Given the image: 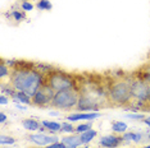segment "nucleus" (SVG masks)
<instances>
[{"instance_id": "nucleus-1", "label": "nucleus", "mask_w": 150, "mask_h": 148, "mask_svg": "<svg viewBox=\"0 0 150 148\" xmlns=\"http://www.w3.org/2000/svg\"><path fill=\"white\" fill-rule=\"evenodd\" d=\"M11 84L16 91L23 92L32 98L37 89L42 86V77L35 69H17L13 72L11 78Z\"/></svg>"}, {"instance_id": "nucleus-2", "label": "nucleus", "mask_w": 150, "mask_h": 148, "mask_svg": "<svg viewBox=\"0 0 150 148\" xmlns=\"http://www.w3.org/2000/svg\"><path fill=\"white\" fill-rule=\"evenodd\" d=\"M110 103L108 93L95 84H87L80 93V101L77 107L80 110H98L107 107Z\"/></svg>"}, {"instance_id": "nucleus-3", "label": "nucleus", "mask_w": 150, "mask_h": 148, "mask_svg": "<svg viewBox=\"0 0 150 148\" xmlns=\"http://www.w3.org/2000/svg\"><path fill=\"white\" fill-rule=\"evenodd\" d=\"M108 97L112 103L126 105L132 100V84L131 80L119 79L112 83L108 91Z\"/></svg>"}, {"instance_id": "nucleus-4", "label": "nucleus", "mask_w": 150, "mask_h": 148, "mask_svg": "<svg viewBox=\"0 0 150 148\" xmlns=\"http://www.w3.org/2000/svg\"><path fill=\"white\" fill-rule=\"evenodd\" d=\"M78 101H80V93L73 88H67L55 92V96L53 98L52 105L57 109H62L67 110L71 107H74L78 105Z\"/></svg>"}, {"instance_id": "nucleus-5", "label": "nucleus", "mask_w": 150, "mask_h": 148, "mask_svg": "<svg viewBox=\"0 0 150 148\" xmlns=\"http://www.w3.org/2000/svg\"><path fill=\"white\" fill-rule=\"evenodd\" d=\"M132 84V98H136L140 102L149 101L150 97V83L139 78L131 82Z\"/></svg>"}, {"instance_id": "nucleus-6", "label": "nucleus", "mask_w": 150, "mask_h": 148, "mask_svg": "<svg viewBox=\"0 0 150 148\" xmlns=\"http://www.w3.org/2000/svg\"><path fill=\"white\" fill-rule=\"evenodd\" d=\"M54 96H55V91L49 84H42L32 97V103L36 106H46L49 103L52 105Z\"/></svg>"}, {"instance_id": "nucleus-7", "label": "nucleus", "mask_w": 150, "mask_h": 148, "mask_svg": "<svg viewBox=\"0 0 150 148\" xmlns=\"http://www.w3.org/2000/svg\"><path fill=\"white\" fill-rule=\"evenodd\" d=\"M52 88L58 92V91L62 89H67V88H72L73 87V82L72 79L68 75H66L64 73H53L49 75V82H47Z\"/></svg>"}, {"instance_id": "nucleus-8", "label": "nucleus", "mask_w": 150, "mask_h": 148, "mask_svg": "<svg viewBox=\"0 0 150 148\" xmlns=\"http://www.w3.org/2000/svg\"><path fill=\"white\" fill-rule=\"evenodd\" d=\"M30 140L37 146H46V144L55 143L58 138L54 135H46V134H32V135H30Z\"/></svg>"}, {"instance_id": "nucleus-9", "label": "nucleus", "mask_w": 150, "mask_h": 148, "mask_svg": "<svg viewBox=\"0 0 150 148\" xmlns=\"http://www.w3.org/2000/svg\"><path fill=\"white\" fill-rule=\"evenodd\" d=\"M123 138L122 137H115V135H104L100 139V144L105 148H115L122 143Z\"/></svg>"}, {"instance_id": "nucleus-10", "label": "nucleus", "mask_w": 150, "mask_h": 148, "mask_svg": "<svg viewBox=\"0 0 150 148\" xmlns=\"http://www.w3.org/2000/svg\"><path fill=\"white\" fill-rule=\"evenodd\" d=\"M98 112H86V114H73V115H69L67 117V120L69 121H78V120H93L99 117Z\"/></svg>"}, {"instance_id": "nucleus-11", "label": "nucleus", "mask_w": 150, "mask_h": 148, "mask_svg": "<svg viewBox=\"0 0 150 148\" xmlns=\"http://www.w3.org/2000/svg\"><path fill=\"white\" fill-rule=\"evenodd\" d=\"M62 142L66 144L67 148H77L78 146H81L82 143V139H81V135H69L63 138Z\"/></svg>"}, {"instance_id": "nucleus-12", "label": "nucleus", "mask_w": 150, "mask_h": 148, "mask_svg": "<svg viewBox=\"0 0 150 148\" xmlns=\"http://www.w3.org/2000/svg\"><path fill=\"white\" fill-rule=\"evenodd\" d=\"M22 125L27 130H37L40 128V123L33 119H26L22 121Z\"/></svg>"}, {"instance_id": "nucleus-13", "label": "nucleus", "mask_w": 150, "mask_h": 148, "mask_svg": "<svg viewBox=\"0 0 150 148\" xmlns=\"http://www.w3.org/2000/svg\"><path fill=\"white\" fill-rule=\"evenodd\" d=\"M42 125L45 126L46 129L52 130V132H59V130H62V124L55 123V121H47V120H44Z\"/></svg>"}, {"instance_id": "nucleus-14", "label": "nucleus", "mask_w": 150, "mask_h": 148, "mask_svg": "<svg viewBox=\"0 0 150 148\" xmlns=\"http://www.w3.org/2000/svg\"><path fill=\"white\" fill-rule=\"evenodd\" d=\"M95 135H96V132L93 129H88L86 132L81 133V139H82V143H88L91 139H94Z\"/></svg>"}, {"instance_id": "nucleus-15", "label": "nucleus", "mask_w": 150, "mask_h": 148, "mask_svg": "<svg viewBox=\"0 0 150 148\" xmlns=\"http://www.w3.org/2000/svg\"><path fill=\"white\" fill-rule=\"evenodd\" d=\"M14 98L17 101H19V102H23V103H30V102H32V98L30 96H27L26 93H23V92H17L14 93Z\"/></svg>"}, {"instance_id": "nucleus-16", "label": "nucleus", "mask_w": 150, "mask_h": 148, "mask_svg": "<svg viewBox=\"0 0 150 148\" xmlns=\"http://www.w3.org/2000/svg\"><path fill=\"white\" fill-rule=\"evenodd\" d=\"M112 129H113V132H115V133L126 132V129H127V124L123 123V121H114L113 125H112Z\"/></svg>"}, {"instance_id": "nucleus-17", "label": "nucleus", "mask_w": 150, "mask_h": 148, "mask_svg": "<svg viewBox=\"0 0 150 148\" xmlns=\"http://www.w3.org/2000/svg\"><path fill=\"white\" fill-rule=\"evenodd\" d=\"M123 139L125 140H135V142H139L141 139V134L139 133H127L123 135Z\"/></svg>"}, {"instance_id": "nucleus-18", "label": "nucleus", "mask_w": 150, "mask_h": 148, "mask_svg": "<svg viewBox=\"0 0 150 148\" xmlns=\"http://www.w3.org/2000/svg\"><path fill=\"white\" fill-rule=\"evenodd\" d=\"M141 79H144V80H146V82L150 83V63L145 66L144 69H142V77H141Z\"/></svg>"}, {"instance_id": "nucleus-19", "label": "nucleus", "mask_w": 150, "mask_h": 148, "mask_svg": "<svg viewBox=\"0 0 150 148\" xmlns=\"http://www.w3.org/2000/svg\"><path fill=\"white\" fill-rule=\"evenodd\" d=\"M37 8H39V9H46V10H49V9H52V4H50L49 0H40L39 4H37Z\"/></svg>"}, {"instance_id": "nucleus-20", "label": "nucleus", "mask_w": 150, "mask_h": 148, "mask_svg": "<svg viewBox=\"0 0 150 148\" xmlns=\"http://www.w3.org/2000/svg\"><path fill=\"white\" fill-rule=\"evenodd\" d=\"M88 129H91V124H81V125H78L76 128V130L77 132H80V133H83V132H86V130Z\"/></svg>"}, {"instance_id": "nucleus-21", "label": "nucleus", "mask_w": 150, "mask_h": 148, "mask_svg": "<svg viewBox=\"0 0 150 148\" xmlns=\"http://www.w3.org/2000/svg\"><path fill=\"white\" fill-rule=\"evenodd\" d=\"M8 74H9V69L5 66V64H1V65H0V77L4 78V77L8 75Z\"/></svg>"}, {"instance_id": "nucleus-22", "label": "nucleus", "mask_w": 150, "mask_h": 148, "mask_svg": "<svg viewBox=\"0 0 150 148\" xmlns=\"http://www.w3.org/2000/svg\"><path fill=\"white\" fill-rule=\"evenodd\" d=\"M62 130H63V132H68V133H72L74 129H73V126L71 125V124L63 123V124H62Z\"/></svg>"}, {"instance_id": "nucleus-23", "label": "nucleus", "mask_w": 150, "mask_h": 148, "mask_svg": "<svg viewBox=\"0 0 150 148\" xmlns=\"http://www.w3.org/2000/svg\"><path fill=\"white\" fill-rule=\"evenodd\" d=\"M46 148H67V146H66V144H64L63 142H62V143H59V142H55V143L50 144V146H47Z\"/></svg>"}, {"instance_id": "nucleus-24", "label": "nucleus", "mask_w": 150, "mask_h": 148, "mask_svg": "<svg viewBox=\"0 0 150 148\" xmlns=\"http://www.w3.org/2000/svg\"><path fill=\"white\" fill-rule=\"evenodd\" d=\"M0 143L1 144H6V143H14V139H12V138H5V137H1V139H0Z\"/></svg>"}, {"instance_id": "nucleus-25", "label": "nucleus", "mask_w": 150, "mask_h": 148, "mask_svg": "<svg viewBox=\"0 0 150 148\" xmlns=\"http://www.w3.org/2000/svg\"><path fill=\"white\" fill-rule=\"evenodd\" d=\"M22 8L25 9V10H31L33 6H32V4H30V3H23V4H22Z\"/></svg>"}, {"instance_id": "nucleus-26", "label": "nucleus", "mask_w": 150, "mask_h": 148, "mask_svg": "<svg viewBox=\"0 0 150 148\" xmlns=\"http://www.w3.org/2000/svg\"><path fill=\"white\" fill-rule=\"evenodd\" d=\"M13 15L16 17V21H21V19H23V14H19V12H14Z\"/></svg>"}, {"instance_id": "nucleus-27", "label": "nucleus", "mask_w": 150, "mask_h": 148, "mask_svg": "<svg viewBox=\"0 0 150 148\" xmlns=\"http://www.w3.org/2000/svg\"><path fill=\"white\" fill-rule=\"evenodd\" d=\"M126 117H128V119H142V115H132V114H128V115H126Z\"/></svg>"}, {"instance_id": "nucleus-28", "label": "nucleus", "mask_w": 150, "mask_h": 148, "mask_svg": "<svg viewBox=\"0 0 150 148\" xmlns=\"http://www.w3.org/2000/svg\"><path fill=\"white\" fill-rule=\"evenodd\" d=\"M8 98H6V97L4 96V95H1L0 96V103H1V105H5V103H8Z\"/></svg>"}, {"instance_id": "nucleus-29", "label": "nucleus", "mask_w": 150, "mask_h": 148, "mask_svg": "<svg viewBox=\"0 0 150 148\" xmlns=\"http://www.w3.org/2000/svg\"><path fill=\"white\" fill-rule=\"evenodd\" d=\"M5 119H6V116H5V114L4 112H1V114H0V123H4L5 121Z\"/></svg>"}, {"instance_id": "nucleus-30", "label": "nucleus", "mask_w": 150, "mask_h": 148, "mask_svg": "<svg viewBox=\"0 0 150 148\" xmlns=\"http://www.w3.org/2000/svg\"><path fill=\"white\" fill-rule=\"evenodd\" d=\"M144 123H145L148 126H150V117H146V119H144Z\"/></svg>"}, {"instance_id": "nucleus-31", "label": "nucleus", "mask_w": 150, "mask_h": 148, "mask_svg": "<svg viewBox=\"0 0 150 148\" xmlns=\"http://www.w3.org/2000/svg\"><path fill=\"white\" fill-rule=\"evenodd\" d=\"M77 148H87V147H77Z\"/></svg>"}, {"instance_id": "nucleus-32", "label": "nucleus", "mask_w": 150, "mask_h": 148, "mask_svg": "<svg viewBox=\"0 0 150 148\" xmlns=\"http://www.w3.org/2000/svg\"><path fill=\"white\" fill-rule=\"evenodd\" d=\"M144 148H150V146H146V147H144Z\"/></svg>"}, {"instance_id": "nucleus-33", "label": "nucleus", "mask_w": 150, "mask_h": 148, "mask_svg": "<svg viewBox=\"0 0 150 148\" xmlns=\"http://www.w3.org/2000/svg\"><path fill=\"white\" fill-rule=\"evenodd\" d=\"M149 101H150V97H149Z\"/></svg>"}, {"instance_id": "nucleus-34", "label": "nucleus", "mask_w": 150, "mask_h": 148, "mask_svg": "<svg viewBox=\"0 0 150 148\" xmlns=\"http://www.w3.org/2000/svg\"><path fill=\"white\" fill-rule=\"evenodd\" d=\"M149 138H150V135H149Z\"/></svg>"}, {"instance_id": "nucleus-35", "label": "nucleus", "mask_w": 150, "mask_h": 148, "mask_svg": "<svg viewBox=\"0 0 150 148\" xmlns=\"http://www.w3.org/2000/svg\"><path fill=\"white\" fill-rule=\"evenodd\" d=\"M25 1H26V0H25Z\"/></svg>"}, {"instance_id": "nucleus-36", "label": "nucleus", "mask_w": 150, "mask_h": 148, "mask_svg": "<svg viewBox=\"0 0 150 148\" xmlns=\"http://www.w3.org/2000/svg\"><path fill=\"white\" fill-rule=\"evenodd\" d=\"M104 148H105V147H104Z\"/></svg>"}]
</instances>
